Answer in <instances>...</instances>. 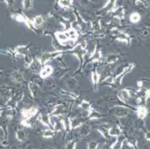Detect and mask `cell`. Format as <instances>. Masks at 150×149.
I'll use <instances>...</instances> for the list:
<instances>
[{"instance_id":"7","label":"cell","mask_w":150,"mask_h":149,"mask_svg":"<svg viewBox=\"0 0 150 149\" xmlns=\"http://www.w3.org/2000/svg\"><path fill=\"white\" fill-rule=\"evenodd\" d=\"M32 43H28V44L24 45H18L14 49H12L11 52L13 56L17 55H23L24 57H28V50L29 48L31 46Z\"/></svg>"},{"instance_id":"22","label":"cell","mask_w":150,"mask_h":149,"mask_svg":"<svg viewBox=\"0 0 150 149\" xmlns=\"http://www.w3.org/2000/svg\"><path fill=\"white\" fill-rule=\"evenodd\" d=\"M66 34V35L67 36L68 39H69V42H73V43H75L79 39V35L78 33L77 30L74 28H70L69 29L66 30V31H64Z\"/></svg>"},{"instance_id":"30","label":"cell","mask_w":150,"mask_h":149,"mask_svg":"<svg viewBox=\"0 0 150 149\" xmlns=\"http://www.w3.org/2000/svg\"><path fill=\"white\" fill-rule=\"evenodd\" d=\"M120 57V55L117 54H108L107 57H105V64L108 65H110V64H114L115 63H117V61H119Z\"/></svg>"},{"instance_id":"10","label":"cell","mask_w":150,"mask_h":149,"mask_svg":"<svg viewBox=\"0 0 150 149\" xmlns=\"http://www.w3.org/2000/svg\"><path fill=\"white\" fill-rule=\"evenodd\" d=\"M13 88L10 86L2 85L0 86V97L5 101L8 102L13 95Z\"/></svg>"},{"instance_id":"6","label":"cell","mask_w":150,"mask_h":149,"mask_svg":"<svg viewBox=\"0 0 150 149\" xmlns=\"http://www.w3.org/2000/svg\"><path fill=\"white\" fill-rule=\"evenodd\" d=\"M68 113L67 107L62 103H60L58 105H55L53 107V110L50 113V116L51 118L52 117H64Z\"/></svg>"},{"instance_id":"31","label":"cell","mask_w":150,"mask_h":149,"mask_svg":"<svg viewBox=\"0 0 150 149\" xmlns=\"http://www.w3.org/2000/svg\"><path fill=\"white\" fill-rule=\"evenodd\" d=\"M45 20L46 19H45V16L43 15H38V16H35L32 19V22H33V24L35 28H38L43 25V23H45Z\"/></svg>"},{"instance_id":"12","label":"cell","mask_w":150,"mask_h":149,"mask_svg":"<svg viewBox=\"0 0 150 149\" xmlns=\"http://www.w3.org/2000/svg\"><path fill=\"white\" fill-rule=\"evenodd\" d=\"M98 66L96 64H94L93 68L92 71H91V81H92V84L93 85L94 89L95 90L97 89V86L98 84L100 83V80H101V73L98 71Z\"/></svg>"},{"instance_id":"27","label":"cell","mask_w":150,"mask_h":149,"mask_svg":"<svg viewBox=\"0 0 150 149\" xmlns=\"http://www.w3.org/2000/svg\"><path fill=\"white\" fill-rule=\"evenodd\" d=\"M138 91V93L140 95V96L143 98V100L144 101V103L147 104L148 102V99L150 98V89L146 88V87H143L140 90H137Z\"/></svg>"},{"instance_id":"44","label":"cell","mask_w":150,"mask_h":149,"mask_svg":"<svg viewBox=\"0 0 150 149\" xmlns=\"http://www.w3.org/2000/svg\"><path fill=\"white\" fill-rule=\"evenodd\" d=\"M140 35H141L143 37H146L149 35V31L147 29H142L141 31H140Z\"/></svg>"},{"instance_id":"39","label":"cell","mask_w":150,"mask_h":149,"mask_svg":"<svg viewBox=\"0 0 150 149\" xmlns=\"http://www.w3.org/2000/svg\"><path fill=\"white\" fill-rule=\"evenodd\" d=\"M35 117L33 118L28 119H23L21 121V124L25 127H31L35 124Z\"/></svg>"},{"instance_id":"21","label":"cell","mask_w":150,"mask_h":149,"mask_svg":"<svg viewBox=\"0 0 150 149\" xmlns=\"http://www.w3.org/2000/svg\"><path fill=\"white\" fill-rule=\"evenodd\" d=\"M104 100L108 103L113 104L114 106H117V105H125V106H130L129 105H125L124 104L122 101L119 98V97L117 96V95H107L104 98Z\"/></svg>"},{"instance_id":"49","label":"cell","mask_w":150,"mask_h":149,"mask_svg":"<svg viewBox=\"0 0 150 149\" xmlns=\"http://www.w3.org/2000/svg\"><path fill=\"white\" fill-rule=\"evenodd\" d=\"M3 75H4V72L2 70H1V69H0V78H1L2 76H3Z\"/></svg>"},{"instance_id":"29","label":"cell","mask_w":150,"mask_h":149,"mask_svg":"<svg viewBox=\"0 0 150 149\" xmlns=\"http://www.w3.org/2000/svg\"><path fill=\"white\" fill-rule=\"evenodd\" d=\"M112 13L114 14L113 16H114V18H117L120 20H123L124 17H125V9L122 6L117 7Z\"/></svg>"},{"instance_id":"51","label":"cell","mask_w":150,"mask_h":149,"mask_svg":"<svg viewBox=\"0 0 150 149\" xmlns=\"http://www.w3.org/2000/svg\"><path fill=\"white\" fill-rule=\"evenodd\" d=\"M143 81H149L150 82V78H143Z\"/></svg>"},{"instance_id":"2","label":"cell","mask_w":150,"mask_h":149,"mask_svg":"<svg viewBox=\"0 0 150 149\" xmlns=\"http://www.w3.org/2000/svg\"><path fill=\"white\" fill-rule=\"evenodd\" d=\"M134 68H135V64H134V63L128 64L123 72L118 74V75L114 76L112 83L110 84V86H112L114 88H119L122 85V80L125 77V76H127V74L130 73Z\"/></svg>"},{"instance_id":"8","label":"cell","mask_w":150,"mask_h":149,"mask_svg":"<svg viewBox=\"0 0 150 149\" xmlns=\"http://www.w3.org/2000/svg\"><path fill=\"white\" fill-rule=\"evenodd\" d=\"M39 113V108L38 107L32 106L27 108H24L21 110L20 114L23 119H28L36 117Z\"/></svg>"},{"instance_id":"17","label":"cell","mask_w":150,"mask_h":149,"mask_svg":"<svg viewBox=\"0 0 150 149\" xmlns=\"http://www.w3.org/2000/svg\"><path fill=\"white\" fill-rule=\"evenodd\" d=\"M73 13H74L75 16H76V24L78 25V26L79 27L81 31H84V30L86 29V28H87V23H86L85 20L83 19V17L81 16V14L79 13V12L78 11L76 8H74Z\"/></svg>"},{"instance_id":"3","label":"cell","mask_w":150,"mask_h":149,"mask_svg":"<svg viewBox=\"0 0 150 149\" xmlns=\"http://www.w3.org/2000/svg\"><path fill=\"white\" fill-rule=\"evenodd\" d=\"M103 59V54H102L101 49L97 47V46H95L93 50L91 53L88 57H84V63L83 66V69L86 66H88L90 64H100Z\"/></svg>"},{"instance_id":"13","label":"cell","mask_w":150,"mask_h":149,"mask_svg":"<svg viewBox=\"0 0 150 149\" xmlns=\"http://www.w3.org/2000/svg\"><path fill=\"white\" fill-rule=\"evenodd\" d=\"M54 69L52 67V66L50 65V64H45L40 69V72H39V76L43 80V79L48 78L54 73Z\"/></svg>"},{"instance_id":"20","label":"cell","mask_w":150,"mask_h":149,"mask_svg":"<svg viewBox=\"0 0 150 149\" xmlns=\"http://www.w3.org/2000/svg\"><path fill=\"white\" fill-rule=\"evenodd\" d=\"M54 36L58 44L61 45V46H65L67 43L69 42L64 31H56L54 33Z\"/></svg>"},{"instance_id":"35","label":"cell","mask_w":150,"mask_h":149,"mask_svg":"<svg viewBox=\"0 0 150 149\" xmlns=\"http://www.w3.org/2000/svg\"><path fill=\"white\" fill-rule=\"evenodd\" d=\"M108 134L112 136H120L121 134V129L118 126H113L109 128Z\"/></svg>"},{"instance_id":"18","label":"cell","mask_w":150,"mask_h":149,"mask_svg":"<svg viewBox=\"0 0 150 149\" xmlns=\"http://www.w3.org/2000/svg\"><path fill=\"white\" fill-rule=\"evenodd\" d=\"M134 111H135L136 115H137L138 119H145L146 117L149 114V110L145 105H139L135 108V110H134Z\"/></svg>"},{"instance_id":"48","label":"cell","mask_w":150,"mask_h":149,"mask_svg":"<svg viewBox=\"0 0 150 149\" xmlns=\"http://www.w3.org/2000/svg\"><path fill=\"white\" fill-rule=\"evenodd\" d=\"M5 110V108H3V107H0V117H2V113H4Z\"/></svg>"},{"instance_id":"52","label":"cell","mask_w":150,"mask_h":149,"mask_svg":"<svg viewBox=\"0 0 150 149\" xmlns=\"http://www.w3.org/2000/svg\"><path fill=\"white\" fill-rule=\"evenodd\" d=\"M1 1H2V0H0V2H1Z\"/></svg>"},{"instance_id":"45","label":"cell","mask_w":150,"mask_h":149,"mask_svg":"<svg viewBox=\"0 0 150 149\" xmlns=\"http://www.w3.org/2000/svg\"><path fill=\"white\" fill-rule=\"evenodd\" d=\"M2 2H5L8 7L13 6L15 4V0H2Z\"/></svg>"},{"instance_id":"15","label":"cell","mask_w":150,"mask_h":149,"mask_svg":"<svg viewBox=\"0 0 150 149\" xmlns=\"http://www.w3.org/2000/svg\"><path fill=\"white\" fill-rule=\"evenodd\" d=\"M11 78L14 83L22 84L25 82V78L23 76L22 72L18 69H13L11 74Z\"/></svg>"},{"instance_id":"42","label":"cell","mask_w":150,"mask_h":149,"mask_svg":"<svg viewBox=\"0 0 150 149\" xmlns=\"http://www.w3.org/2000/svg\"><path fill=\"white\" fill-rule=\"evenodd\" d=\"M60 103H61V102H60V101L58 100V98H50V100L48 102V105H50V106L54 107L55 105H58V104H60Z\"/></svg>"},{"instance_id":"11","label":"cell","mask_w":150,"mask_h":149,"mask_svg":"<svg viewBox=\"0 0 150 149\" xmlns=\"http://www.w3.org/2000/svg\"><path fill=\"white\" fill-rule=\"evenodd\" d=\"M42 66H43V64H42L41 61H40V57H35L31 58V62L25 66V68L31 70V72H36L38 70H40Z\"/></svg>"},{"instance_id":"50","label":"cell","mask_w":150,"mask_h":149,"mask_svg":"<svg viewBox=\"0 0 150 149\" xmlns=\"http://www.w3.org/2000/svg\"><path fill=\"white\" fill-rule=\"evenodd\" d=\"M0 53H1V54H8V52H7L3 51V50H0Z\"/></svg>"},{"instance_id":"4","label":"cell","mask_w":150,"mask_h":149,"mask_svg":"<svg viewBox=\"0 0 150 149\" xmlns=\"http://www.w3.org/2000/svg\"><path fill=\"white\" fill-rule=\"evenodd\" d=\"M136 107L132 106H125V105H117L113 106L110 109V112L118 118H124L129 117L132 110H135Z\"/></svg>"},{"instance_id":"32","label":"cell","mask_w":150,"mask_h":149,"mask_svg":"<svg viewBox=\"0 0 150 149\" xmlns=\"http://www.w3.org/2000/svg\"><path fill=\"white\" fill-rule=\"evenodd\" d=\"M66 86L67 87L68 89L69 90H75V89L77 88L78 86V81L76 80V78L74 76H72V77L69 78L66 82Z\"/></svg>"},{"instance_id":"25","label":"cell","mask_w":150,"mask_h":149,"mask_svg":"<svg viewBox=\"0 0 150 149\" xmlns=\"http://www.w3.org/2000/svg\"><path fill=\"white\" fill-rule=\"evenodd\" d=\"M56 19L58 21V23L62 25L64 31L69 29V28L73 27L72 26V22H71L70 20H69V19H67L65 18V17H64V16H57Z\"/></svg>"},{"instance_id":"24","label":"cell","mask_w":150,"mask_h":149,"mask_svg":"<svg viewBox=\"0 0 150 149\" xmlns=\"http://www.w3.org/2000/svg\"><path fill=\"white\" fill-rule=\"evenodd\" d=\"M28 90H29L30 94H31V96L32 98H35V96L38 95V91L40 90V86L37 84L36 83H35V82L30 81L28 83Z\"/></svg>"},{"instance_id":"37","label":"cell","mask_w":150,"mask_h":149,"mask_svg":"<svg viewBox=\"0 0 150 149\" xmlns=\"http://www.w3.org/2000/svg\"><path fill=\"white\" fill-rule=\"evenodd\" d=\"M78 106H79V107H80V108L85 110V111H88V110L91 108V107H92V105H91V104L89 102H88V101L81 100L80 101V102H79Z\"/></svg>"},{"instance_id":"33","label":"cell","mask_w":150,"mask_h":149,"mask_svg":"<svg viewBox=\"0 0 150 149\" xmlns=\"http://www.w3.org/2000/svg\"><path fill=\"white\" fill-rule=\"evenodd\" d=\"M73 0H58V4L62 8H73Z\"/></svg>"},{"instance_id":"36","label":"cell","mask_w":150,"mask_h":149,"mask_svg":"<svg viewBox=\"0 0 150 149\" xmlns=\"http://www.w3.org/2000/svg\"><path fill=\"white\" fill-rule=\"evenodd\" d=\"M140 19H141V16L138 12H133L132 13H131L130 16H129V20L131 23H134V24L139 23L140 21Z\"/></svg>"},{"instance_id":"19","label":"cell","mask_w":150,"mask_h":149,"mask_svg":"<svg viewBox=\"0 0 150 149\" xmlns=\"http://www.w3.org/2000/svg\"><path fill=\"white\" fill-rule=\"evenodd\" d=\"M51 119L52 118L50 117V113H40V114L38 115V119H37L45 126L52 128V124L51 122Z\"/></svg>"},{"instance_id":"38","label":"cell","mask_w":150,"mask_h":149,"mask_svg":"<svg viewBox=\"0 0 150 149\" xmlns=\"http://www.w3.org/2000/svg\"><path fill=\"white\" fill-rule=\"evenodd\" d=\"M23 8L24 10H31L33 7V0H23Z\"/></svg>"},{"instance_id":"9","label":"cell","mask_w":150,"mask_h":149,"mask_svg":"<svg viewBox=\"0 0 150 149\" xmlns=\"http://www.w3.org/2000/svg\"><path fill=\"white\" fill-rule=\"evenodd\" d=\"M114 39L116 41L125 43L128 46H130L132 43V37L123 31H119V32L116 33L114 36Z\"/></svg>"},{"instance_id":"14","label":"cell","mask_w":150,"mask_h":149,"mask_svg":"<svg viewBox=\"0 0 150 149\" xmlns=\"http://www.w3.org/2000/svg\"><path fill=\"white\" fill-rule=\"evenodd\" d=\"M117 96L125 105H129V102L131 98L130 92H129V88H122L119 90L117 93Z\"/></svg>"},{"instance_id":"26","label":"cell","mask_w":150,"mask_h":149,"mask_svg":"<svg viewBox=\"0 0 150 149\" xmlns=\"http://www.w3.org/2000/svg\"><path fill=\"white\" fill-rule=\"evenodd\" d=\"M69 70H70V68L58 67L56 69H54L53 75H54V78H56L58 79H61L65 75H67V73H68L69 72Z\"/></svg>"},{"instance_id":"40","label":"cell","mask_w":150,"mask_h":149,"mask_svg":"<svg viewBox=\"0 0 150 149\" xmlns=\"http://www.w3.org/2000/svg\"><path fill=\"white\" fill-rule=\"evenodd\" d=\"M79 128L81 133L83 135H88L90 131H91V127H90V125H88V124H84V123L82 125H81Z\"/></svg>"},{"instance_id":"47","label":"cell","mask_w":150,"mask_h":149,"mask_svg":"<svg viewBox=\"0 0 150 149\" xmlns=\"http://www.w3.org/2000/svg\"><path fill=\"white\" fill-rule=\"evenodd\" d=\"M145 138L146 140L150 141V131H146L145 133Z\"/></svg>"},{"instance_id":"1","label":"cell","mask_w":150,"mask_h":149,"mask_svg":"<svg viewBox=\"0 0 150 149\" xmlns=\"http://www.w3.org/2000/svg\"><path fill=\"white\" fill-rule=\"evenodd\" d=\"M86 46L84 43H79L76 45H74L73 48L69 50V54H73V55L76 56L78 58V60L79 61L80 65L79 70L81 71L83 69V66H84V57H85L86 54Z\"/></svg>"},{"instance_id":"5","label":"cell","mask_w":150,"mask_h":149,"mask_svg":"<svg viewBox=\"0 0 150 149\" xmlns=\"http://www.w3.org/2000/svg\"><path fill=\"white\" fill-rule=\"evenodd\" d=\"M65 54H69V50L67 51H63V50H54L52 52H43L40 55V59L41 61L43 66L47 64V62L51 60L58 59V57H61Z\"/></svg>"},{"instance_id":"16","label":"cell","mask_w":150,"mask_h":149,"mask_svg":"<svg viewBox=\"0 0 150 149\" xmlns=\"http://www.w3.org/2000/svg\"><path fill=\"white\" fill-rule=\"evenodd\" d=\"M68 122H69V126L70 128H79L81 125H82L84 123V119L82 117H75L73 118H68Z\"/></svg>"},{"instance_id":"46","label":"cell","mask_w":150,"mask_h":149,"mask_svg":"<svg viewBox=\"0 0 150 149\" xmlns=\"http://www.w3.org/2000/svg\"><path fill=\"white\" fill-rule=\"evenodd\" d=\"M79 2L81 5L86 6V5H89L90 0H79Z\"/></svg>"},{"instance_id":"34","label":"cell","mask_w":150,"mask_h":149,"mask_svg":"<svg viewBox=\"0 0 150 149\" xmlns=\"http://www.w3.org/2000/svg\"><path fill=\"white\" fill-rule=\"evenodd\" d=\"M91 29L94 32L99 31L101 30L100 19H93L91 21Z\"/></svg>"},{"instance_id":"41","label":"cell","mask_w":150,"mask_h":149,"mask_svg":"<svg viewBox=\"0 0 150 149\" xmlns=\"http://www.w3.org/2000/svg\"><path fill=\"white\" fill-rule=\"evenodd\" d=\"M54 132L51 129V128L45 130L43 133V135L44 137H51V136H54Z\"/></svg>"},{"instance_id":"28","label":"cell","mask_w":150,"mask_h":149,"mask_svg":"<svg viewBox=\"0 0 150 149\" xmlns=\"http://www.w3.org/2000/svg\"><path fill=\"white\" fill-rule=\"evenodd\" d=\"M114 76V72L109 68H106L101 72V80L100 83H104L106 80Z\"/></svg>"},{"instance_id":"23","label":"cell","mask_w":150,"mask_h":149,"mask_svg":"<svg viewBox=\"0 0 150 149\" xmlns=\"http://www.w3.org/2000/svg\"><path fill=\"white\" fill-rule=\"evenodd\" d=\"M88 115H87V119L88 120H95V119H99L102 118V114L99 112L98 110H95V109L91 107V108L88 110Z\"/></svg>"},{"instance_id":"43","label":"cell","mask_w":150,"mask_h":149,"mask_svg":"<svg viewBox=\"0 0 150 149\" xmlns=\"http://www.w3.org/2000/svg\"><path fill=\"white\" fill-rule=\"evenodd\" d=\"M17 136L18 139L23 140V139L25 138V132L23 131H19L17 133Z\"/></svg>"}]
</instances>
